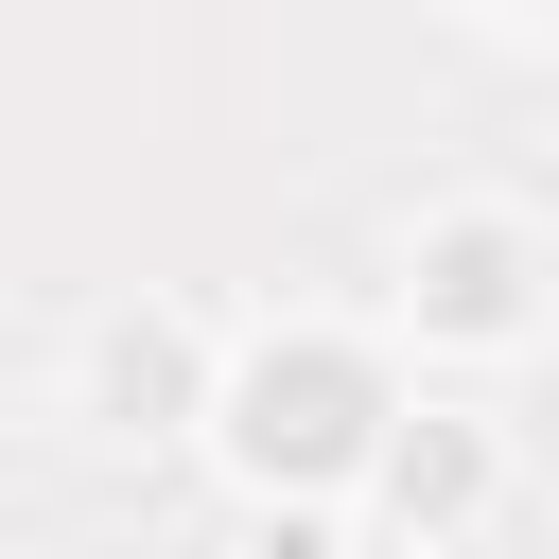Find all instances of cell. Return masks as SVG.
Returning <instances> with one entry per match:
<instances>
[{"mask_svg":"<svg viewBox=\"0 0 559 559\" xmlns=\"http://www.w3.org/2000/svg\"><path fill=\"white\" fill-rule=\"evenodd\" d=\"M87 419H122V437L192 419V332H175V314H105V332H87Z\"/></svg>","mask_w":559,"mask_h":559,"instance_id":"2","label":"cell"},{"mask_svg":"<svg viewBox=\"0 0 559 559\" xmlns=\"http://www.w3.org/2000/svg\"><path fill=\"white\" fill-rule=\"evenodd\" d=\"M419 314H437V332H524V227H489V210L437 227V245H419Z\"/></svg>","mask_w":559,"mask_h":559,"instance_id":"3","label":"cell"},{"mask_svg":"<svg viewBox=\"0 0 559 559\" xmlns=\"http://www.w3.org/2000/svg\"><path fill=\"white\" fill-rule=\"evenodd\" d=\"M280 559H349V542H314V524H280Z\"/></svg>","mask_w":559,"mask_h":559,"instance_id":"5","label":"cell"},{"mask_svg":"<svg viewBox=\"0 0 559 559\" xmlns=\"http://www.w3.org/2000/svg\"><path fill=\"white\" fill-rule=\"evenodd\" d=\"M367 437H384V384H367V349H332V332L262 349V367L227 384V454H245L262 489H314V472H349Z\"/></svg>","mask_w":559,"mask_h":559,"instance_id":"1","label":"cell"},{"mask_svg":"<svg viewBox=\"0 0 559 559\" xmlns=\"http://www.w3.org/2000/svg\"><path fill=\"white\" fill-rule=\"evenodd\" d=\"M384 489H402V524H472V507H489V437H472V419H419V437L384 454Z\"/></svg>","mask_w":559,"mask_h":559,"instance_id":"4","label":"cell"}]
</instances>
